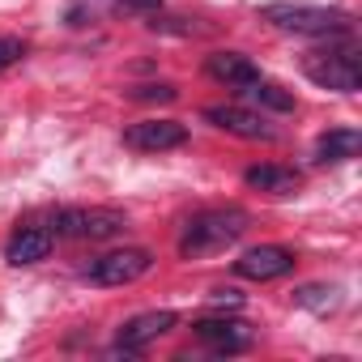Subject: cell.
Returning a JSON list of instances; mask_svg holds the SVG:
<instances>
[{"label": "cell", "instance_id": "6da1fadb", "mask_svg": "<svg viewBox=\"0 0 362 362\" xmlns=\"http://www.w3.org/2000/svg\"><path fill=\"white\" fill-rule=\"evenodd\" d=\"M252 226V214L239 205H222V209H201L184 222V235H179V256L184 260H201L214 256L222 247H230L235 239H243Z\"/></svg>", "mask_w": 362, "mask_h": 362}, {"label": "cell", "instance_id": "7a4b0ae2", "mask_svg": "<svg viewBox=\"0 0 362 362\" xmlns=\"http://www.w3.org/2000/svg\"><path fill=\"white\" fill-rule=\"evenodd\" d=\"M303 73H307L320 90L358 94V90H362V47H358L349 35H341L337 43L307 52V56H303Z\"/></svg>", "mask_w": 362, "mask_h": 362}, {"label": "cell", "instance_id": "3957f363", "mask_svg": "<svg viewBox=\"0 0 362 362\" xmlns=\"http://www.w3.org/2000/svg\"><path fill=\"white\" fill-rule=\"evenodd\" d=\"M260 22L290 30V35H315V39H341L354 35V13L345 9H324V5H290V0H277V5L260 9Z\"/></svg>", "mask_w": 362, "mask_h": 362}, {"label": "cell", "instance_id": "277c9868", "mask_svg": "<svg viewBox=\"0 0 362 362\" xmlns=\"http://www.w3.org/2000/svg\"><path fill=\"white\" fill-rule=\"evenodd\" d=\"M56 239H90V243H103V239H115L128 230V214L124 209H111V205H73V209H56L52 226H47Z\"/></svg>", "mask_w": 362, "mask_h": 362}, {"label": "cell", "instance_id": "5b68a950", "mask_svg": "<svg viewBox=\"0 0 362 362\" xmlns=\"http://www.w3.org/2000/svg\"><path fill=\"white\" fill-rule=\"evenodd\" d=\"M153 269V252L149 247H119L107 256H94L90 264H81V281L90 286H132Z\"/></svg>", "mask_w": 362, "mask_h": 362}, {"label": "cell", "instance_id": "8992f818", "mask_svg": "<svg viewBox=\"0 0 362 362\" xmlns=\"http://www.w3.org/2000/svg\"><path fill=\"white\" fill-rule=\"evenodd\" d=\"M179 324V315L175 311H141V315H132L119 332H115V341H111V358H136V354H145L158 337H166L170 328Z\"/></svg>", "mask_w": 362, "mask_h": 362}, {"label": "cell", "instance_id": "52a82bcc", "mask_svg": "<svg viewBox=\"0 0 362 362\" xmlns=\"http://www.w3.org/2000/svg\"><path fill=\"white\" fill-rule=\"evenodd\" d=\"M205 119L230 136H243V141H277V128L252 111V107H235V103H218V107H205Z\"/></svg>", "mask_w": 362, "mask_h": 362}, {"label": "cell", "instance_id": "ba28073f", "mask_svg": "<svg viewBox=\"0 0 362 362\" xmlns=\"http://www.w3.org/2000/svg\"><path fill=\"white\" fill-rule=\"evenodd\" d=\"M192 332H197V341L209 345L214 358L243 354V349L252 345V328H247L243 320H235V315H205V320L192 324Z\"/></svg>", "mask_w": 362, "mask_h": 362}, {"label": "cell", "instance_id": "9c48e42d", "mask_svg": "<svg viewBox=\"0 0 362 362\" xmlns=\"http://www.w3.org/2000/svg\"><path fill=\"white\" fill-rule=\"evenodd\" d=\"M184 141H188V128L179 119H141L124 128V145L136 153H166V149H179Z\"/></svg>", "mask_w": 362, "mask_h": 362}, {"label": "cell", "instance_id": "30bf717a", "mask_svg": "<svg viewBox=\"0 0 362 362\" xmlns=\"http://www.w3.org/2000/svg\"><path fill=\"white\" fill-rule=\"evenodd\" d=\"M235 273L247 277V281H277V277L294 273V252L281 247V243H260V247H252L235 260Z\"/></svg>", "mask_w": 362, "mask_h": 362}, {"label": "cell", "instance_id": "8fae6325", "mask_svg": "<svg viewBox=\"0 0 362 362\" xmlns=\"http://www.w3.org/2000/svg\"><path fill=\"white\" fill-rule=\"evenodd\" d=\"M243 184L256 188V192H269V197H294L303 188V175L294 166H277V162H260V166H247L243 170Z\"/></svg>", "mask_w": 362, "mask_h": 362}, {"label": "cell", "instance_id": "7c38bea8", "mask_svg": "<svg viewBox=\"0 0 362 362\" xmlns=\"http://www.w3.org/2000/svg\"><path fill=\"white\" fill-rule=\"evenodd\" d=\"M52 243H56V235L47 230V226H22V230H13V239L5 243V260L9 264H39V260H47L52 256Z\"/></svg>", "mask_w": 362, "mask_h": 362}, {"label": "cell", "instance_id": "4fadbf2b", "mask_svg": "<svg viewBox=\"0 0 362 362\" xmlns=\"http://www.w3.org/2000/svg\"><path fill=\"white\" fill-rule=\"evenodd\" d=\"M205 73L214 81H222V86H235V90H243V86H252L260 77V69L243 52H214V56H205Z\"/></svg>", "mask_w": 362, "mask_h": 362}, {"label": "cell", "instance_id": "5bb4252c", "mask_svg": "<svg viewBox=\"0 0 362 362\" xmlns=\"http://www.w3.org/2000/svg\"><path fill=\"white\" fill-rule=\"evenodd\" d=\"M358 149H362V132H358V128H328V132L315 141V162H320V166H328V162H349V158H358Z\"/></svg>", "mask_w": 362, "mask_h": 362}, {"label": "cell", "instance_id": "9a60e30c", "mask_svg": "<svg viewBox=\"0 0 362 362\" xmlns=\"http://www.w3.org/2000/svg\"><path fill=\"white\" fill-rule=\"evenodd\" d=\"M243 94L252 98V103H260V107H269V111H294V94H286L281 86H273V81H264V77H256L252 86H243Z\"/></svg>", "mask_w": 362, "mask_h": 362}, {"label": "cell", "instance_id": "2e32d148", "mask_svg": "<svg viewBox=\"0 0 362 362\" xmlns=\"http://www.w3.org/2000/svg\"><path fill=\"white\" fill-rule=\"evenodd\" d=\"M294 303L324 315V311L341 307V290H337V286H298V290H294Z\"/></svg>", "mask_w": 362, "mask_h": 362}, {"label": "cell", "instance_id": "e0dca14e", "mask_svg": "<svg viewBox=\"0 0 362 362\" xmlns=\"http://www.w3.org/2000/svg\"><path fill=\"white\" fill-rule=\"evenodd\" d=\"M149 30H158V35H179V39L209 35V26H197L192 18H162V9H158V13H149Z\"/></svg>", "mask_w": 362, "mask_h": 362}, {"label": "cell", "instance_id": "ac0fdd59", "mask_svg": "<svg viewBox=\"0 0 362 362\" xmlns=\"http://www.w3.org/2000/svg\"><path fill=\"white\" fill-rule=\"evenodd\" d=\"M26 39H18V35H0V73H9L13 64H22L26 60Z\"/></svg>", "mask_w": 362, "mask_h": 362}, {"label": "cell", "instance_id": "d6986e66", "mask_svg": "<svg viewBox=\"0 0 362 362\" xmlns=\"http://www.w3.org/2000/svg\"><path fill=\"white\" fill-rule=\"evenodd\" d=\"M175 94H179V90L166 86V81H153V86H136V90H132L136 103H175Z\"/></svg>", "mask_w": 362, "mask_h": 362}, {"label": "cell", "instance_id": "ffe728a7", "mask_svg": "<svg viewBox=\"0 0 362 362\" xmlns=\"http://www.w3.org/2000/svg\"><path fill=\"white\" fill-rule=\"evenodd\" d=\"M111 5H115L119 13H145V18H149V13L162 9V0H111Z\"/></svg>", "mask_w": 362, "mask_h": 362}]
</instances>
